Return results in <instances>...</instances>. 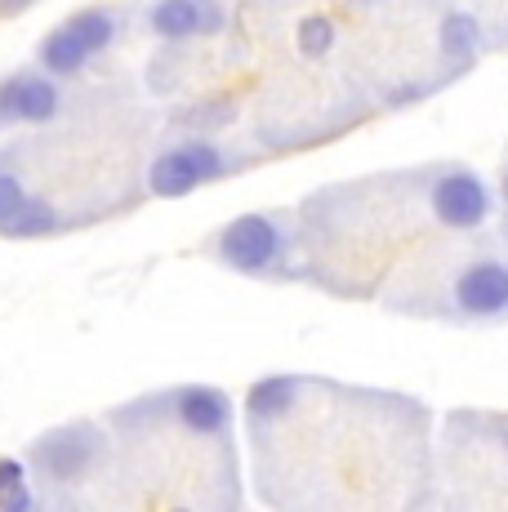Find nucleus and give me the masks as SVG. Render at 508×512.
<instances>
[{"label":"nucleus","instance_id":"nucleus-1","mask_svg":"<svg viewBox=\"0 0 508 512\" xmlns=\"http://www.w3.org/2000/svg\"><path fill=\"white\" fill-rule=\"evenodd\" d=\"M428 210H433V219L442 223V228L477 232V228H486V219H491L495 192L477 170L446 165V170L433 179V187H428Z\"/></svg>","mask_w":508,"mask_h":512},{"label":"nucleus","instance_id":"nucleus-2","mask_svg":"<svg viewBox=\"0 0 508 512\" xmlns=\"http://www.w3.org/2000/svg\"><path fill=\"white\" fill-rule=\"evenodd\" d=\"M451 303L464 321H508V259H468L451 285Z\"/></svg>","mask_w":508,"mask_h":512},{"label":"nucleus","instance_id":"nucleus-3","mask_svg":"<svg viewBox=\"0 0 508 512\" xmlns=\"http://www.w3.org/2000/svg\"><path fill=\"white\" fill-rule=\"evenodd\" d=\"M219 174H223L219 147L183 143V147H170V152L156 156L148 183H152L156 196H188V192H197L205 179H219Z\"/></svg>","mask_w":508,"mask_h":512},{"label":"nucleus","instance_id":"nucleus-4","mask_svg":"<svg viewBox=\"0 0 508 512\" xmlns=\"http://www.w3.org/2000/svg\"><path fill=\"white\" fill-rule=\"evenodd\" d=\"M277 254H281V232H277V223L263 219V214H241V219H232L219 236V259L237 272L272 268Z\"/></svg>","mask_w":508,"mask_h":512},{"label":"nucleus","instance_id":"nucleus-5","mask_svg":"<svg viewBox=\"0 0 508 512\" xmlns=\"http://www.w3.org/2000/svg\"><path fill=\"white\" fill-rule=\"evenodd\" d=\"M58 112V90L45 76H9L0 85V125H14V121H27V125H45L54 121Z\"/></svg>","mask_w":508,"mask_h":512},{"label":"nucleus","instance_id":"nucleus-6","mask_svg":"<svg viewBox=\"0 0 508 512\" xmlns=\"http://www.w3.org/2000/svg\"><path fill=\"white\" fill-rule=\"evenodd\" d=\"M174 415L192 437H219L232 419V401L219 388H183L174 397Z\"/></svg>","mask_w":508,"mask_h":512},{"label":"nucleus","instance_id":"nucleus-7","mask_svg":"<svg viewBox=\"0 0 508 512\" xmlns=\"http://www.w3.org/2000/svg\"><path fill=\"white\" fill-rule=\"evenodd\" d=\"M36 459H41V468L50 472L54 481L81 477V472L90 468V446L81 441V428H76V432H67V437H45L41 446H36Z\"/></svg>","mask_w":508,"mask_h":512},{"label":"nucleus","instance_id":"nucleus-8","mask_svg":"<svg viewBox=\"0 0 508 512\" xmlns=\"http://www.w3.org/2000/svg\"><path fill=\"white\" fill-rule=\"evenodd\" d=\"M152 27L165 41H183V36L205 27V5H197V0H161L152 9Z\"/></svg>","mask_w":508,"mask_h":512},{"label":"nucleus","instance_id":"nucleus-9","mask_svg":"<svg viewBox=\"0 0 508 512\" xmlns=\"http://www.w3.org/2000/svg\"><path fill=\"white\" fill-rule=\"evenodd\" d=\"M41 58H45V67H50L54 76H72V72H81V67L90 63L94 54H90V45H85L81 36H76L72 27L63 23V27H58V32L50 36V41L41 45Z\"/></svg>","mask_w":508,"mask_h":512},{"label":"nucleus","instance_id":"nucleus-10","mask_svg":"<svg viewBox=\"0 0 508 512\" xmlns=\"http://www.w3.org/2000/svg\"><path fill=\"white\" fill-rule=\"evenodd\" d=\"M477 41H482V32H477L473 14H446V23H442V49L446 54H473Z\"/></svg>","mask_w":508,"mask_h":512},{"label":"nucleus","instance_id":"nucleus-11","mask_svg":"<svg viewBox=\"0 0 508 512\" xmlns=\"http://www.w3.org/2000/svg\"><path fill=\"white\" fill-rule=\"evenodd\" d=\"M330 45H335V23H330V18L312 14L299 23V49H304V54L321 58V54H330Z\"/></svg>","mask_w":508,"mask_h":512},{"label":"nucleus","instance_id":"nucleus-12","mask_svg":"<svg viewBox=\"0 0 508 512\" xmlns=\"http://www.w3.org/2000/svg\"><path fill=\"white\" fill-rule=\"evenodd\" d=\"M27 201H32V196H27L23 179L9 174V170H0V228H9V223L27 210Z\"/></svg>","mask_w":508,"mask_h":512},{"label":"nucleus","instance_id":"nucleus-13","mask_svg":"<svg viewBox=\"0 0 508 512\" xmlns=\"http://www.w3.org/2000/svg\"><path fill=\"white\" fill-rule=\"evenodd\" d=\"M54 228H58V219H54V210L45 201H27V210L9 223V232L14 236H41V232H54Z\"/></svg>","mask_w":508,"mask_h":512},{"label":"nucleus","instance_id":"nucleus-14","mask_svg":"<svg viewBox=\"0 0 508 512\" xmlns=\"http://www.w3.org/2000/svg\"><path fill=\"white\" fill-rule=\"evenodd\" d=\"M18 490H27V468L18 459H0V504L9 495H18Z\"/></svg>","mask_w":508,"mask_h":512},{"label":"nucleus","instance_id":"nucleus-15","mask_svg":"<svg viewBox=\"0 0 508 512\" xmlns=\"http://www.w3.org/2000/svg\"><path fill=\"white\" fill-rule=\"evenodd\" d=\"M0 508H5V512H32L36 508V495H32V490H18V495H9Z\"/></svg>","mask_w":508,"mask_h":512},{"label":"nucleus","instance_id":"nucleus-16","mask_svg":"<svg viewBox=\"0 0 508 512\" xmlns=\"http://www.w3.org/2000/svg\"><path fill=\"white\" fill-rule=\"evenodd\" d=\"M27 5H32V0H0V14H18V9H27Z\"/></svg>","mask_w":508,"mask_h":512},{"label":"nucleus","instance_id":"nucleus-17","mask_svg":"<svg viewBox=\"0 0 508 512\" xmlns=\"http://www.w3.org/2000/svg\"><path fill=\"white\" fill-rule=\"evenodd\" d=\"M504 196H508V165H504Z\"/></svg>","mask_w":508,"mask_h":512},{"label":"nucleus","instance_id":"nucleus-18","mask_svg":"<svg viewBox=\"0 0 508 512\" xmlns=\"http://www.w3.org/2000/svg\"><path fill=\"white\" fill-rule=\"evenodd\" d=\"M504 236H508V219H504Z\"/></svg>","mask_w":508,"mask_h":512}]
</instances>
